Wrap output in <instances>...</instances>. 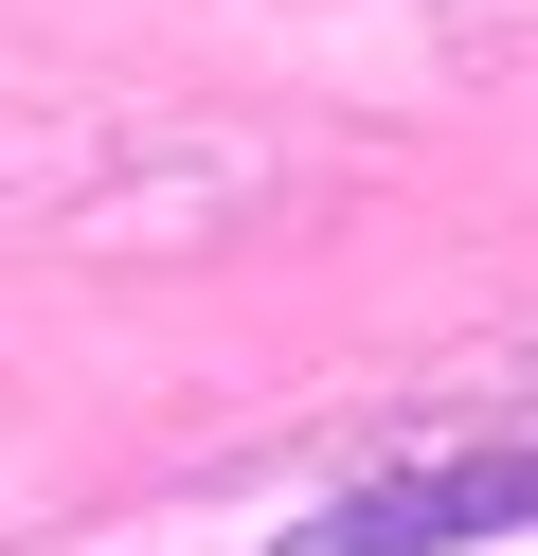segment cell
I'll return each instance as SVG.
<instances>
[{
  "instance_id": "obj_1",
  "label": "cell",
  "mask_w": 538,
  "mask_h": 556,
  "mask_svg": "<svg viewBox=\"0 0 538 556\" xmlns=\"http://www.w3.org/2000/svg\"><path fill=\"white\" fill-rule=\"evenodd\" d=\"M485 539H538V448H449V467H377V484H341L323 520H287L270 556H485Z\"/></svg>"
}]
</instances>
